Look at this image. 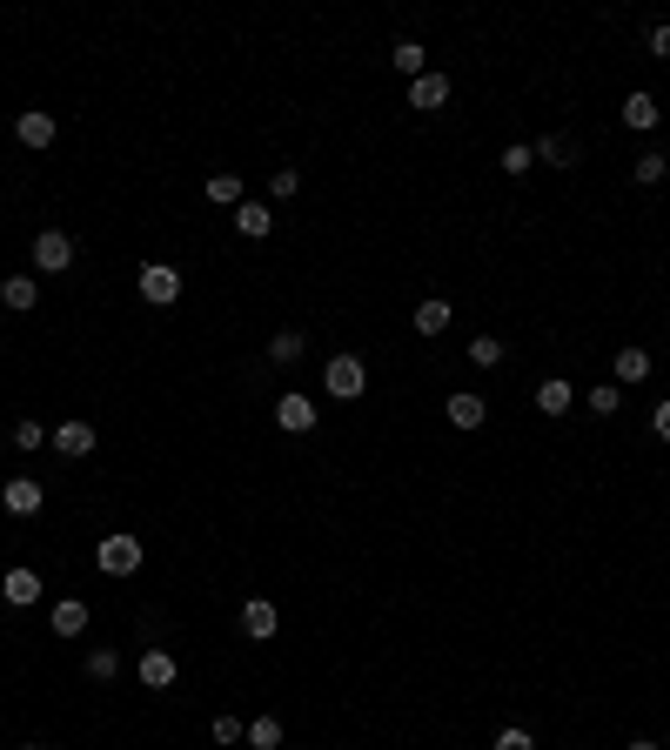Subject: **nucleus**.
Masks as SVG:
<instances>
[{
    "instance_id": "21",
    "label": "nucleus",
    "mask_w": 670,
    "mask_h": 750,
    "mask_svg": "<svg viewBox=\"0 0 670 750\" xmlns=\"http://www.w3.org/2000/svg\"><path fill=\"white\" fill-rule=\"evenodd\" d=\"M483 416H490V402L483 396H449V429H483Z\"/></svg>"
},
{
    "instance_id": "11",
    "label": "nucleus",
    "mask_w": 670,
    "mask_h": 750,
    "mask_svg": "<svg viewBox=\"0 0 670 750\" xmlns=\"http://www.w3.org/2000/svg\"><path fill=\"white\" fill-rule=\"evenodd\" d=\"M0 596H7L14 610H27V603H41V576L27 570V563H14V570L0 576Z\"/></svg>"
},
{
    "instance_id": "14",
    "label": "nucleus",
    "mask_w": 670,
    "mask_h": 750,
    "mask_svg": "<svg viewBox=\"0 0 670 750\" xmlns=\"http://www.w3.org/2000/svg\"><path fill=\"white\" fill-rule=\"evenodd\" d=\"M449 322H456V309H449L443 295H429L423 309H416V322H409V329L423 335V342H436V335H449Z\"/></svg>"
},
{
    "instance_id": "31",
    "label": "nucleus",
    "mask_w": 670,
    "mask_h": 750,
    "mask_svg": "<svg viewBox=\"0 0 670 750\" xmlns=\"http://www.w3.org/2000/svg\"><path fill=\"white\" fill-rule=\"evenodd\" d=\"M469 362H476V369H496V362H503V342H496V335H476V342H469Z\"/></svg>"
},
{
    "instance_id": "34",
    "label": "nucleus",
    "mask_w": 670,
    "mask_h": 750,
    "mask_svg": "<svg viewBox=\"0 0 670 750\" xmlns=\"http://www.w3.org/2000/svg\"><path fill=\"white\" fill-rule=\"evenodd\" d=\"M496 750H536L530 730H496Z\"/></svg>"
},
{
    "instance_id": "6",
    "label": "nucleus",
    "mask_w": 670,
    "mask_h": 750,
    "mask_svg": "<svg viewBox=\"0 0 670 750\" xmlns=\"http://www.w3.org/2000/svg\"><path fill=\"white\" fill-rule=\"evenodd\" d=\"M0 509H7V516H41V509H47L41 476H14V483H0Z\"/></svg>"
},
{
    "instance_id": "1",
    "label": "nucleus",
    "mask_w": 670,
    "mask_h": 750,
    "mask_svg": "<svg viewBox=\"0 0 670 750\" xmlns=\"http://www.w3.org/2000/svg\"><path fill=\"white\" fill-rule=\"evenodd\" d=\"M134 288H141V302H148V309H175V302H181V268L175 262H141Z\"/></svg>"
},
{
    "instance_id": "10",
    "label": "nucleus",
    "mask_w": 670,
    "mask_h": 750,
    "mask_svg": "<svg viewBox=\"0 0 670 750\" xmlns=\"http://www.w3.org/2000/svg\"><path fill=\"white\" fill-rule=\"evenodd\" d=\"M134 677H141L148 690H168V684H175V650H161V643H155V650H141Z\"/></svg>"
},
{
    "instance_id": "38",
    "label": "nucleus",
    "mask_w": 670,
    "mask_h": 750,
    "mask_svg": "<svg viewBox=\"0 0 670 750\" xmlns=\"http://www.w3.org/2000/svg\"><path fill=\"white\" fill-rule=\"evenodd\" d=\"M27 750H41V744H27Z\"/></svg>"
},
{
    "instance_id": "7",
    "label": "nucleus",
    "mask_w": 670,
    "mask_h": 750,
    "mask_svg": "<svg viewBox=\"0 0 670 750\" xmlns=\"http://www.w3.org/2000/svg\"><path fill=\"white\" fill-rule=\"evenodd\" d=\"M275 429H289V436H309V429H315V402L295 396V389H282V396H275Z\"/></svg>"
},
{
    "instance_id": "9",
    "label": "nucleus",
    "mask_w": 670,
    "mask_h": 750,
    "mask_svg": "<svg viewBox=\"0 0 670 750\" xmlns=\"http://www.w3.org/2000/svg\"><path fill=\"white\" fill-rule=\"evenodd\" d=\"M409 108L443 114L449 108V74H416V81H409Z\"/></svg>"
},
{
    "instance_id": "3",
    "label": "nucleus",
    "mask_w": 670,
    "mask_h": 750,
    "mask_svg": "<svg viewBox=\"0 0 670 750\" xmlns=\"http://www.w3.org/2000/svg\"><path fill=\"white\" fill-rule=\"evenodd\" d=\"M94 570L101 576H134L141 570V536H101V543H94Z\"/></svg>"
},
{
    "instance_id": "36",
    "label": "nucleus",
    "mask_w": 670,
    "mask_h": 750,
    "mask_svg": "<svg viewBox=\"0 0 670 750\" xmlns=\"http://www.w3.org/2000/svg\"><path fill=\"white\" fill-rule=\"evenodd\" d=\"M650 429H657V442H670V402H657V409H650Z\"/></svg>"
},
{
    "instance_id": "4",
    "label": "nucleus",
    "mask_w": 670,
    "mask_h": 750,
    "mask_svg": "<svg viewBox=\"0 0 670 750\" xmlns=\"http://www.w3.org/2000/svg\"><path fill=\"white\" fill-rule=\"evenodd\" d=\"M34 268H41V275H67V268H74V235H67V228H41V235H34Z\"/></svg>"
},
{
    "instance_id": "13",
    "label": "nucleus",
    "mask_w": 670,
    "mask_h": 750,
    "mask_svg": "<svg viewBox=\"0 0 670 750\" xmlns=\"http://www.w3.org/2000/svg\"><path fill=\"white\" fill-rule=\"evenodd\" d=\"M14 141H21V148H54V114H47V108H27L21 121H14Z\"/></svg>"
},
{
    "instance_id": "29",
    "label": "nucleus",
    "mask_w": 670,
    "mask_h": 750,
    "mask_svg": "<svg viewBox=\"0 0 670 750\" xmlns=\"http://www.w3.org/2000/svg\"><path fill=\"white\" fill-rule=\"evenodd\" d=\"M630 175H637V188H657V181L670 175V161H664V155H637V168H630Z\"/></svg>"
},
{
    "instance_id": "32",
    "label": "nucleus",
    "mask_w": 670,
    "mask_h": 750,
    "mask_svg": "<svg viewBox=\"0 0 670 750\" xmlns=\"http://www.w3.org/2000/svg\"><path fill=\"white\" fill-rule=\"evenodd\" d=\"M295 188H302V175H295V168H275V175H268V195H275V201H289Z\"/></svg>"
},
{
    "instance_id": "15",
    "label": "nucleus",
    "mask_w": 670,
    "mask_h": 750,
    "mask_svg": "<svg viewBox=\"0 0 670 750\" xmlns=\"http://www.w3.org/2000/svg\"><path fill=\"white\" fill-rule=\"evenodd\" d=\"M34 302H41V282H34V275H7V282H0V309L7 315H27Z\"/></svg>"
},
{
    "instance_id": "33",
    "label": "nucleus",
    "mask_w": 670,
    "mask_h": 750,
    "mask_svg": "<svg viewBox=\"0 0 670 750\" xmlns=\"http://www.w3.org/2000/svg\"><path fill=\"white\" fill-rule=\"evenodd\" d=\"M41 442H47L41 422H14V449H41Z\"/></svg>"
},
{
    "instance_id": "28",
    "label": "nucleus",
    "mask_w": 670,
    "mask_h": 750,
    "mask_svg": "<svg viewBox=\"0 0 670 750\" xmlns=\"http://www.w3.org/2000/svg\"><path fill=\"white\" fill-rule=\"evenodd\" d=\"M248 744L275 750V744H282V717H255V724H248Z\"/></svg>"
},
{
    "instance_id": "30",
    "label": "nucleus",
    "mask_w": 670,
    "mask_h": 750,
    "mask_svg": "<svg viewBox=\"0 0 670 750\" xmlns=\"http://www.w3.org/2000/svg\"><path fill=\"white\" fill-rule=\"evenodd\" d=\"M208 730H215V744H222V750H235V744L248 737V724H242V717H228V710H222V717H215Z\"/></svg>"
},
{
    "instance_id": "27",
    "label": "nucleus",
    "mask_w": 670,
    "mask_h": 750,
    "mask_svg": "<svg viewBox=\"0 0 670 750\" xmlns=\"http://www.w3.org/2000/svg\"><path fill=\"white\" fill-rule=\"evenodd\" d=\"M590 409H597V416L610 422L617 409H624V389H617V382H597V389H590Z\"/></svg>"
},
{
    "instance_id": "8",
    "label": "nucleus",
    "mask_w": 670,
    "mask_h": 750,
    "mask_svg": "<svg viewBox=\"0 0 670 750\" xmlns=\"http://www.w3.org/2000/svg\"><path fill=\"white\" fill-rule=\"evenodd\" d=\"M275 630H282V610H275L268 596H248V603H242V637L268 643V637H275Z\"/></svg>"
},
{
    "instance_id": "23",
    "label": "nucleus",
    "mask_w": 670,
    "mask_h": 750,
    "mask_svg": "<svg viewBox=\"0 0 670 750\" xmlns=\"http://www.w3.org/2000/svg\"><path fill=\"white\" fill-rule=\"evenodd\" d=\"M208 201H215V208H242L248 201L242 175H235V168H228V175H208Z\"/></svg>"
},
{
    "instance_id": "35",
    "label": "nucleus",
    "mask_w": 670,
    "mask_h": 750,
    "mask_svg": "<svg viewBox=\"0 0 670 750\" xmlns=\"http://www.w3.org/2000/svg\"><path fill=\"white\" fill-rule=\"evenodd\" d=\"M650 54H657V61H670V21L650 27Z\"/></svg>"
},
{
    "instance_id": "12",
    "label": "nucleus",
    "mask_w": 670,
    "mask_h": 750,
    "mask_svg": "<svg viewBox=\"0 0 670 750\" xmlns=\"http://www.w3.org/2000/svg\"><path fill=\"white\" fill-rule=\"evenodd\" d=\"M536 409H543V416H570V409H577V389H570L563 375H543V382H536Z\"/></svg>"
},
{
    "instance_id": "5",
    "label": "nucleus",
    "mask_w": 670,
    "mask_h": 750,
    "mask_svg": "<svg viewBox=\"0 0 670 750\" xmlns=\"http://www.w3.org/2000/svg\"><path fill=\"white\" fill-rule=\"evenodd\" d=\"M47 442H54V456L81 463V456H94V442H101V436H94V422H74V416H67V422H54V429H47Z\"/></svg>"
},
{
    "instance_id": "19",
    "label": "nucleus",
    "mask_w": 670,
    "mask_h": 750,
    "mask_svg": "<svg viewBox=\"0 0 670 750\" xmlns=\"http://www.w3.org/2000/svg\"><path fill=\"white\" fill-rule=\"evenodd\" d=\"M610 375H617V389H637V382H650V355L644 349H617Z\"/></svg>"
},
{
    "instance_id": "2",
    "label": "nucleus",
    "mask_w": 670,
    "mask_h": 750,
    "mask_svg": "<svg viewBox=\"0 0 670 750\" xmlns=\"http://www.w3.org/2000/svg\"><path fill=\"white\" fill-rule=\"evenodd\" d=\"M322 389H329L335 402H356L362 389H369V362H362V355H329V369H322Z\"/></svg>"
},
{
    "instance_id": "18",
    "label": "nucleus",
    "mask_w": 670,
    "mask_h": 750,
    "mask_svg": "<svg viewBox=\"0 0 670 750\" xmlns=\"http://www.w3.org/2000/svg\"><path fill=\"white\" fill-rule=\"evenodd\" d=\"M657 114H664V108H657V94H644V88H637V94H624V128L650 134V128H657Z\"/></svg>"
},
{
    "instance_id": "17",
    "label": "nucleus",
    "mask_w": 670,
    "mask_h": 750,
    "mask_svg": "<svg viewBox=\"0 0 670 750\" xmlns=\"http://www.w3.org/2000/svg\"><path fill=\"white\" fill-rule=\"evenodd\" d=\"M47 623H54V637H81V630H88V603H81V596H61V603L47 610Z\"/></svg>"
},
{
    "instance_id": "20",
    "label": "nucleus",
    "mask_w": 670,
    "mask_h": 750,
    "mask_svg": "<svg viewBox=\"0 0 670 750\" xmlns=\"http://www.w3.org/2000/svg\"><path fill=\"white\" fill-rule=\"evenodd\" d=\"M536 161H550V168H577V141L570 134H543V141H530Z\"/></svg>"
},
{
    "instance_id": "24",
    "label": "nucleus",
    "mask_w": 670,
    "mask_h": 750,
    "mask_svg": "<svg viewBox=\"0 0 670 750\" xmlns=\"http://www.w3.org/2000/svg\"><path fill=\"white\" fill-rule=\"evenodd\" d=\"M302 349H309V342H302V329H282L275 342H268V362H275V369H295V362H302Z\"/></svg>"
},
{
    "instance_id": "26",
    "label": "nucleus",
    "mask_w": 670,
    "mask_h": 750,
    "mask_svg": "<svg viewBox=\"0 0 670 750\" xmlns=\"http://www.w3.org/2000/svg\"><path fill=\"white\" fill-rule=\"evenodd\" d=\"M496 168H503V175H530V168H536L530 141H510V148H503V155H496Z\"/></svg>"
},
{
    "instance_id": "16",
    "label": "nucleus",
    "mask_w": 670,
    "mask_h": 750,
    "mask_svg": "<svg viewBox=\"0 0 670 750\" xmlns=\"http://www.w3.org/2000/svg\"><path fill=\"white\" fill-rule=\"evenodd\" d=\"M235 228H242L248 242H268V235H275V208H268V201H242V208H235Z\"/></svg>"
},
{
    "instance_id": "25",
    "label": "nucleus",
    "mask_w": 670,
    "mask_h": 750,
    "mask_svg": "<svg viewBox=\"0 0 670 750\" xmlns=\"http://www.w3.org/2000/svg\"><path fill=\"white\" fill-rule=\"evenodd\" d=\"M88 677H94V684H114V677H121V650H108V643L88 650Z\"/></svg>"
},
{
    "instance_id": "37",
    "label": "nucleus",
    "mask_w": 670,
    "mask_h": 750,
    "mask_svg": "<svg viewBox=\"0 0 670 750\" xmlns=\"http://www.w3.org/2000/svg\"><path fill=\"white\" fill-rule=\"evenodd\" d=\"M624 750H657V737H630V744Z\"/></svg>"
},
{
    "instance_id": "22",
    "label": "nucleus",
    "mask_w": 670,
    "mask_h": 750,
    "mask_svg": "<svg viewBox=\"0 0 670 750\" xmlns=\"http://www.w3.org/2000/svg\"><path fill=\"white\" fill-rule=\"evenodd\" d=\"M389 67L416 81V74H429V47L423 41H396V47H389Z\"/></svg>"
}]
</instances>
